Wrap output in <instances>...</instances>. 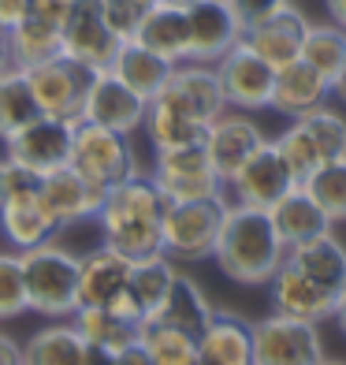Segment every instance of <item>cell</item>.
Returning <instances> with one entry per match:
<instances>
[{"label":"cell","mask_w":346,"mask_h":365,"mask_svg":"<svg viewBox=\"0 0 346 365\" xmlns=\"http://www.w3.org/2000/svg\"><path fill=\"white\" fill-rule=\"evenodd\" d=\"M164 209H168V197L157 190V182L150 175L135 172L130 179L108 187L93 220L101 227L105 246L138 261L150 254H164V239H160Z\"/></svg>","instance_id":"1"},{"label":"cell","mask_w":346,"mask_h":365,"mask_svg":"<svg viewBox=\"0 0 346 365\" xmlns=\"http://www.w3.org/2000/svg\"><path fill=\"white\" fill-rule=\"evenodd\" d=\"M212 261L227 279L242 287H268L276 269L287 261V246L276 235L268 209H250L227 202V217L220 227Z\"/></svg>","instance_id":"2"},{"label":"cell","mask_w":346,"mask_h":365,"mask_svg":"<svg viewBox=\"0 0 346 365\" xmlns=\"http://www.w3.org/2000/svg\"><path fill=\"white\" fill-rule=\"evenodd\" d=\"M19 257L30 309L53 321H68L78 309V257L56 242H41Z\"/></svg>","instance_id":"3"},{"label":"cell","mask_w":346,"mask_h":365,"mask_svg":"<svg viewBox=\"0 0 346 365\" xmlns=\"http://www.w3.org/2000/svg\"><path fill=\"white\" fill-rule=\"evenodd\" d=\"M276 149L283 153L290 172L302 182L309 172H317L320 164L346 157V115L327 108V105L294 115L290 127L276 138Z\"/></svg>","instance_id":"4"},{"label":"cell","mask_w":346,"mask_h":365,"mask_svg":"<svg viewBox=\"0 0 346 365\" xmlns=\"http://www.w3.org/2000/svg\"><path fill=\"white\" fill-rule=\"evenodd\" d=\"M227 217V194L201 202H168L160 224L164 254L172 261H205L216 250L220 227Z\"/></svg>","instance_id":"5"},{"label":"cell","mask_w":346,"mask_h":365,"mask_svg":"<svg viewBox=\"0 0 346 365\" xmlns=\"http://www.w3.org/2000/svg\"><path fill=\"white\" fill-rule=\"evenodd\" d=\"M71 168L90 179L93 187H115L138 172V157L130 149V135H120V130H108V127H97L78 120L75 123V142H71Z\"/></svg>","instance_id":"6"},{"label":"cell","mask_w":346,"mask_h":365,"mask_svg":"<svg viewBox=\"0 0 346 365\" xmlns=\"http://www.w3.org/2000/svg\"><path fill=\"white\" fill-rule=\"evenodd\" d=\"M150 179L168 202H201V197L227 194L224 179L209 160L205 142L179 145V149H153V172Z\"/></svg>","instance_id":"7"},{"label":"cell","mask_w":346,"mask_h":365,"mask_svg":"<svg viewBox=\"0 0 346 365\" xmlns=\"http://www.w3.org/2000/svg\"><path fill=\"white\" fill-rule=\"evenodd\" d=\"M30 93L41 108V115H56V120H75L82 115V105H86V90L97 71H90L86 63H78L71 56H48L41 63H30L23 68Z\"/></svg>","instance_id":"8"},{"label":"cell","mask_w":346,"mask_h":365,"mask_svg":"<svg viewBox=\"0 0 346 365\" xmlns=\"http://www.w3.org/2000/svg\"><path fill=\"white\" fill-rule=\"evenodd\" d=\"M324 339L320 324L298 321L287 313H268L253 324V365H320Z\"/></svg>","instance_id":"9"},{"label":"cell","mask_w":346,"mask_h":365,"mask_svg":"<svg viewBox=\"0 0 346 365\" xmlns=\"http://www.w3.org/2000/svg\"><path fill=\"white\" fill-rule=\"evenodd\" d=\"M150 101L172 105L175 112L190 115V120H197V123H212L216 115L227 112V97H224L216 68H212V63H197V60L175 63L168 82H164L160 93L150 97Z\"/></svg>","instance_id":"10"},{"label":"cell","mask_w":346,"mask_h":365,"mask_svg":"<svg viewBox=\"0 0 346 365\" xmlns=\"http://www.w3.org/2000/svg\"><path fill=\"white\" fill-rule=\"evenodd\" d=\"M71 142H75V120L38 115V120L15 130L11 138H4V157L38 175H48L71 160Z\"/></svg>","instance_id":"11"},{"label":"cell","mask_w":346,"mask_h":365,"mask_svg":"<svg viewBox=\"0 0 346 365\" xmlns=\"http://www.w3.org/2000/svg\"><path fill=\"white\" fill-rule=\"evenodd\" d=\"M294 187H298V175L290 172V164L276 149V142H265L235 175L227 179L231 202L250 205V209H272L279 197L290 194Z\"/></svg>","instance_id":"12"},{"label":"cell","mask_w":346,"mask_h":365,"mask_svg":"<svg viewBox=\"0 0 346 365\" xmlns=\"http://www.w3.org/2000/svg\"><path fill=\"white\" fill-rule=\"evenodd\" d=\"M216 75H220V86L227 97V108H238V112H261V108H272V90H276V68L268 60H261L253 48H246L242 41L224 53L216 63Z\"/></svg>","instance_id":"13"},{"label":"cell","mask_w":346,"mask_h":365,"mask_svg":"<svg viewBox=\"0 0 346 365\" xmlns=\"http://www.w3.org/2000/svg\"><path fill=\"white\" fill-rule=\"evenodd\" d=\"M120 45H123V38L108 26L101 0H75L68 23H63L60 53L86 63L90 71H108L115 53H120Z\"/></svg>","instance_id":"14"},{"label":"cell","mask_w":346,"mask_h":365,"mask_svg":"<svg viewBox=\"0 0 346 365\" xmlns=\"http://www.w3.org/2000/svg\"><path fill=\"white\" fill-rule=\"evenodd\" d=\"M145 108H150V101L130 90L123 78H115L112 71H97L86 90V105H82L78 120L120 130V135H135L145 123Z\"/></svg>","instance_id":"15"},{"label":"cell","mask_w":346,"mask_h":365,"mask_svg":"<svg viewBox=\"0 0 346 365\" xmlns=\"http://www.w3.org/2000/svg\"><path fill=\"white\" fill-rule=\"evenodd\" d=\"M175 261L168 254H150V257H138L130 264V279H127V291L115 298L108 309H115L120 317L142 324L145 317H153V313L164 306V298H168L172 284H175Z\"/></svg>","instance_id":"16"},{"label":"cell","mask_w":346,"mask_h":365,"mask_svg":"<svg viewBox=\"0 0 346 365\" xmlns=\"http://www.w3.org/2000/svg\"><path fill=\"white\" fill-rule=\"evenodd\" d=\"M265 142L268 138H265V130H261V123L250 120V115L238 112V108L224 112V115H216V120L209 123L205 149H209V160H212V168H216V175L224 179V187Z\"/></svg>","instance_id":"17"},{"label":"cell","mask_w":346,"mask_h":365,"mask_svg":"<svg viewBox=\"0 0 346 365\" xmlns=\"http://www.w3.org/2000/svg\"><path fill=\"white\" fill-rule=\"evenodd\" d=\"M309 19L302 8H294L290 0L279 11L265 15L242 30V45L253 48L261 60H268L272 68H283V63H294L302 56V41H305Z\"/></svg>","instance_id":"18"},{"label":"cell","mask_w":346,"mask_h":365,"mask_svg":"<svg viewBox=\"0 0 346 365\" xmlns=\"http://www.w3.org/2000/svg\"><path fill=\"white\" fill-rule=\"evenodd\" d=\"M187 26H190V60L197 63H216L242 41L246 30L227 0H194V4H187Z\"/></svg>","instance_id":"19"},{"label":"cell","mask_w":346,"mask_h":365,"mask_svg":"<svg viewBox=\"0 0 346 365\" xmlns=\"http://www.w3.org/2000/svg\"><path fill=\"white\" fill-rule=\"evenodd\" d=\"M105 194L101 187H93L90 179H82L71 164H63V168L56 172H48L41 175V205L48 209V217L56 220V227H71V224H82V220H93L97 217V209H101L105 202Z\"/></svg>","instance_id":"20"},{"label":"cell","mask_w":346,"mask_h":365,"mask_svg":"<svg viewBox=\"0 0 346 365\" xmlns=\"http://www.w3.org/2000/svg\"><path fill=\"white\" fill-rule=\"evenodd\" d=\"M268 294H272V309L276 313H287V317H298V321H332V309H335V291L320 287L317 279H309L305 272H298L290 261H283L276 269V276L268 279Z\"/></svg>","instance_id":"21"},{"label":"cell","mask_w":346,"mask_h":365,"mask_svg":"<svg viewBox=\"0 0 346 365\" xmlns=\"http://www.w3.org/2000/svg\"><path fill=\"white\" fill-rule=\"evenodd\" d=\"M197 365H253V324L238 313L212 309L197 331Z\"/></svg>","instance_id":"22"},{"label":"cell","mask_w":346,"mask_h":365,"mask_svg":"<svg viewBox=\"0 0 346 365\" xmlns=\"http://www.w3.org/2000/svg\"><path fill=\"white\" fill-rule=\"evenodd\" d=\"M130 264L135 261L127 254L112 250L105 242L90 254H82L78 257V306H112L127 291Z\"/></svg>","instance_id":"23"},{"label":"cell","mask_w":346,"mask_h":365,"mask_svg":"<svg viewBox=\"0 0 346 365\" xmlns=\"http://www.w3.org/2000/svg\"><path fill=\"white\" fill-rule=\"evenodd\" d=\"M327 97H332V78H324L317 68H309L305 60H294V63H283V68H276V90H272V108L279 115H294L302 112H313L327 105Z\"/></svg>","instance_id":"24"},{"label":"cell","mask_w":346,"mask_h":365,"mask_svg":"<svg viewBox=\"0 0 346 365\" xmlns=\"http://www.w3.org/2000/svg\"><path fill=\"white\" fill-rule=\"evenodd\" d=\"M135 41L153 48L157 56L183 63L190 60V26H187V8L183 4H168V0H157V4L145 11V19L135 30Z\"/></svg>","instance_id":"25"},{"label":"cell","mask_w":346,"mask_h":365,"mask_svg":"<svg viewBox=\"0 0 346 365\" xmlns=\"http://www.w3.org/2000/svg\"><path fill=\"white\" fill-rule=\"evenodd\" d=\"M268 217H272V227H276V235L283 239V246L290 250V246H298V242H309V239H317L324 235V231H332L335 224L327 220V212L313 202V197L302 190V187H294L290 194H283L279 202L268 209Z\"/></svg>","instance_id":"26"},{"label":"cell","mask_w":346,"mask_h":365,"mask_svg":"<svg viewBox=\"0 0 346 365\" xmlns=\"http://www.w3.org/2000/svg\"><path fill=\"white\" fill-rule=\"evenodd\" d=\"M287 261L294 264L298 272H305L309 279H317L320 287L335 291L346 284V246L332 235V231H324V235L309 239V242H298L287 250Z\"/></svg>","instance_id":"27"},{"label":"cell","mask_w":346,"mask_h":365,"mask_svg":"<svg viewBox=\"0 0 346 365\" xmlns=\"http://www.w3.org/2000/svg\"><path fill=\"white\" fill-rule=\"evenodd\" d=\"M172 68H175L172 60H164V56L153 53V48H145V45H138L135 38H127V41L120 45V53H115V60H112L108 71H112L115 78H123L130 90L142 93L145 101H150V97L160 93L164 82H168Z\"/></svg>","instance_id":"28"},{"label":"cell","mask_w":346,"mask_h":365,"mask_svg":"<svg viewBox=\"0 0 346 365\" xmlns=\"http://www.w3.org/2000/svg\"><path fill=\"white\" fill-rule=\"evenodd\" d=\"M56 220L48 217V209L41 205V197H26V202L0 205V235L11 242V250H34L41 242L56 239Z\"/></svg>","instance_id":"29"},{"label":"cell","mask_w":346,"mask_h":365,"mask_svg":"<svg viewBox=\"0 0 346 365\" xmlns=\"http://www.w3.org/2000/svg\"><path fill=\"white\" fill-rule=\"evenodd\" d=\"M82 351L86 339L78 336V328L71 321H56L23 343V365H82Z\"/></svg>","instance_id":"30"},{"label":"cell","mask_w":346,"mask_h":365,"mask_svg":"<svg viewBox=\"0 0 346 365\" xmlns=\"http://www.w3.org/2000/svg\"><path fill=\"white\" fill-rule=\"evenodd\" d=\"M138 343L150 351L153 365H197V336L168 321L145 317L138 324Z\"/></svg>","instance_id":"31"},{"label":"cell","mask_w":346,"mask_h":365,"mask_svg":"<svg viewBox=\"0 0 346 365\" xmlns=\"http://www.w3.org/2000/svg\"><path fill=\"white\" fill-rule=\"evenodd\" d=\"M157 321H168V324H175V328H183V331H201L205 328V321L212 317V302H209V294L201 291V284L197 279H190V276H183L179 272L175 276V284H172V291H168V298H164V306L153 313Z\"/></svg>","instance_id":"32"},{"label":"cell","mask_w":346,"mask_h":365,"mask_svg":"<svg viewBox=\"0 0 346 365\" xmlns=\"http://www.w3.org/2000/svg\"><path fill=\"white\" fill-rule=\"evenodd\" d=\"M142 130H145V138H150L153 149H179V145L205 142L209 123H197V120H190V115H183V112H175L172 105H164V101H150Z\"/></svg>","instance_id":"33"},{"label":"cell","mask_w":346,"mask_h":365,"mask_svg":"<svg viewBox=\"0 0 346 365\" xmlns=\"http://www.w3.org/2000/svg\"><path fill=\"white\" fill-rule=\"evenodd\" d=\"M68 321L78 328V336L86 339V343L108 346L112 354L123 351L127 343L138 339V324L127 321V317H120V313L108 309V306H78Z\"/></svg>","instance_id":"34"},{"label":"cell","mask_w":346,"mask_h":365,"mask_svg":"<svg viewBox=\"0 0 346 365\" xmlns=\"http://www.w3.org/2000/svg\"><path fill=\"white\" fill-rule=\"evenodd\" d=\"M60 45L63 30L34 19V15H26L15 30H8V56L15 68H30V63H41L48 56H60Z\"/></svg>","instance_id":"35"},{"label":"cell","mask_w":346,"mask_h":365,"mask_svg":"<svg viewBox=\"0 0 346 365\" xmlns=\"http://www.w3.org/2000/svg\"><path fill=\"white\" fill-rule=\"evenodd\" d=\"M41 108L34 101V93H30V82L23 75V68H15L8 63L4 71H0V142L11 138L19 127H26L30 120H38Z\"/></svg>","instance_id":"36"},{"label":"cell","mask_w":346,"mask_h":365,"mask_svg":"<svg viewBox=\"0 0 346 365\" xmlns=\"http://www.w3.org/2000/svg\"><path fill=\"white\" fill-rule=\"evenodd\" d=\"M298 60H305L309 68H317L324 78H335L339 68L346 63V30L335 23H309Z\"/></svg>","instance_id":"37"},{"label":"cell","mask_w":346,"mask_h":365,"mask_svg":"<svg viewBox=\"0 0 346 365\" xmlns=\"http://www.w3.org/2000/svg\"><path fill=\"white\" fill-rule=\"evenodd\" d=\"M298 187L327 212V220H332V224L346 220V157L320 164V168L309 172Z\"/></svg>","instance_id":"38"},{"label":"cell","mask_w":346,"mask_h":365,"mask_svg":"<svg viewBox=\"0 0 346 365\" xmlns=\"http://www.w3.org/2000/svg\"><path fill=\"white\" fill-rule=\"evenodd\" d=\"M23 313H30L23 257L19 250H0V321H15Z\"/></svg>","instance_id":"39"},{"label":"cell","mask_w":346,"mask_h":365,"mask_svg":"<svg viewBox=\"0 0 346 365\" xmlns=\"http://www.w3.org/2000/svg\"><path fill=\"white\" fill-rule=\"evenodd\" d=\"M41 190V175L15 164L8 157H0V205H11V202H26V197H38Z\"/></svg>","instance_id":"40"},{"label":"cell","mask_w":346,"mask_h":365,"mask_svg":"<svg viewBox=\"0 0 346 365\" xmlns=\"http://www.w3.org/2000/svg\"><path fill=\"white\" fill-rule=\"evenodd\" d=\"M153 4L157 0H101V11H105L108 26L127 41V38H135L138 23L145 19V11H150Z\"/></svg>","instance_id":"41"},{"label":"cell","mask_w":346,"mask_h":365,"mask_svg":"<svg viewBox=\"0 0 346 365\" xmlns=\"http://www.w3.org/2000/svg\"><path fill=\"white\" fill-rule=\"evenodd\" d=\"M71 8H75V0H30L26 15H34V19L53 23V26H60V30H63V23H68Z\"/></svg>","instance_id":"42"},{"label":"cell","mask_w":346,"mask_h":365,"mask_svg":"<svg viewBox=\"0 0 346 365\" xmlns=\"http://www.w3.org/2000/svg\"><path fill=\"white\" fill-rule=\"evenodd\" d=\"M227 4H231V11L238 15L242 26H250V23H257V19H265V15L279 11L287 0H227Z\"/></svg>","instance_id":"43"},{"label":"cell","mask_w":346,"mask_h":365,"mask_svg":"<svg viewBox=\"0 0 346 365\" xmlns=\"http://www.w3.org/2000/svg\"><path fill=\"white\" fill-rule=\"evenodd\" d=\"M26 8H30V0H0V30H15L23 19H26Z\"/></svg>","instance_id":"44"},{"label":"cell","mask_w":346,"mask_h":365,"mask_svg":"<svg viewBox=\"0 0 346 365\" xmlns=\"http://www.w3.org/2000/svg\"><path fill=\"white\" fill-rule=\"evenodd\" d=\"M112 365H153V358H150V351L135 339V343H127L123 351H115V361Z\"/></svg>","instance_id":"45"},{"label":"cell","mask_w":346,"mask_h":365,"mask_svg":"<svg viewBox=\"0 0 346 365\" xmlns=\"http://www.w3.org/2000/svg\"><path fill=\"white\" fill-rule=\"evenodd\" d=\"M0 365H23V343L0 331Z\"/></svg>","instance_id":"46"},{"label":"cell","mask_w":346,"mask_h":365,"mask_svg":"<svg viewBox=\"0 0 346 365\" xmlns=\"http://www.w3.org/2000/svg\"><path fill=\"white\" fill-rule=\"evenodd\" d=\"M115 354L108 346H97V343H86V351H82V365H112Z\"/></svg>","instance_id":"47"},{"label":"cell","mask_w":346,"mask_h":365,"mask_svg":"<svg viewBox=\"0 0 346 365\" xmlns=\"http://www.w3.org/2000/svg\"><path fill=\"white\" fill-rule=\"evenodd\" d=\"M324 8H327V19L346 30V0H324Z\"/></svg>","instance_id":"48"},{"label":"cell","mask_w":346,"mask_h":365,"mask_svg":"<svg viewBox=\"0 0 346 365\" xmlns=\"http://www.w3.org/2000/svg\"><path fill=\"white\" fill-rule=\"evenodd\" d=\"M332 321L342 328V336H346V284L339 287V294H335V309H332Z\"/></svg>","instance_id":"49"},{"label":"cell","mask_w":346,"mask_h":365,"mask_svg":"<svg viewBox=\"0 0 346 365\" xmlns=\"http://www.w3.org/2000/svg\"><path fill=\"white\" fill-rule=\"evenodd\" d=\"M332 93L339 97V101H346V63L339 68V75L332 78Z\"/></svg>","instance_id":"50"},{"label":"cell","mask_w":346,"mask_h":365,"mask_svg":"<svg viewBox=\"0 0 346 365\" xmlns=\"http://www.w3.org/2000/svg\"><path fill=\"white\" fill-rule=\"evenodd\" d=\"M8 63H11V56H8V34L0 30V71H4Z\"/></svg>","instance_id":"51"},{"label":"cell","mask_w":346,"mask_h":365,"mask_svg":"<svg viewBox=\"0 0 346 365\" xmlns=\"http://www.w3.org/2000/svg\"><path fill=\"white\" fill-rule=\"evenodd\" d=\"M168 4H183L187 8V4H194V0H168Z\"/></svg>","instance_id":"52"},{"label":"cell","mask_w":346,"mask_h":365,"mask_svg":"<svg viewBox=\"0 0 346 365\" xmlns=\"http://www.w3.org/2000/svg\"><path fill=\"white\" fill-rule=\"evenodd\" d=\"M320 365H346V361H327V358H324V361H320Z\"/></svg>","instance_id":"53"}]
</instances>
